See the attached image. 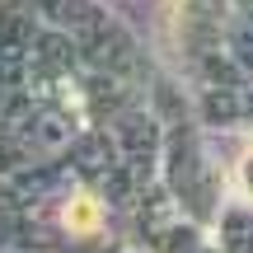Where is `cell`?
<instances>
[{
  "instance_id": "cell-1",
  "label": "cell",
  "mask_w": 253,
  "mask_h": 253,
  "mask_svg": "<svg viewBox=\"0 0 253 253\" xmlns=\"http://www.w3.org/2000/svg\"><path fill=\"white\" fill-rule=\"evenodd\" d=\"M66 225L80 230V235L94 230V225H99V202H94V197H75L71 207H66Z\"/></svg>"
}]
</instances>
